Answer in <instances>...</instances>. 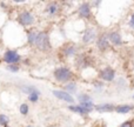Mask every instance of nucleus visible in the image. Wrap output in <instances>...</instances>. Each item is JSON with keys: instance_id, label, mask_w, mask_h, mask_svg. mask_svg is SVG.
Instances as JSON below:
<instances>
[{"instance_id": "nucleus-1", "label": "nucleus", "mask_w": 134, "mask_h": 127, "mask_svg": "<svg viewBox=\"0 0 134 127\" xmlns=\"http://www.w3.org/2000/svg\"><path fill=\"white\" fill-rule=\"evenodd\" d=\"M34 46L37 47L38 49L40 51H49L52 47L51 41H49V37H48V33L45 32V31H41V32H38L37 34V39H35L34 42Z\"/></svg>"}, {"instance_id": "nucleus-26", "label": "nucleus", "mask_w": 134, "mask_h": 127, "mask_svg": "<svg viewBox=\"0 0 134 127\" xmlns=\"http://www.w3.org/2000/svg\"><path fill=\"white\" fill-rule=\"evenodd\" d=\"M25 127H34V126H32V125H27V126H25Z\"/></svg>"}, {"instance_id": "nucleus-4", "label": "nucleus", "mask_w": 134, "mask_h": 127, "mask_svg": "<svg viewBox=\"0 0 134 127\" xmlns=\"http://www.w3.org/2000/svg\"><path fill=\"white\" fill-rule=\"evenodd\" d=\"M34 20H35L34 15H33V13L30 12V11H23L18 15L19 24H20L21 26H25V27H27V26H32L33 24H34Z\"/></svg>"}, {"instance_id": "nucleus-24", "label": "nucleus", "mask_w": 134, "mask_h": 127, "mask_svg": "<svg viewBox=\"0 0 134 127\" xmlns=\"http://www.w3.org/2000/svg\"><path fill=\"white\" fill-rule=\"evenodd\" d=\"M120 127H133V121H131V120L125 121L124 124H121Z\"/></svg>"}, {"instance_id": "nucleus-18", "label": "nucleus", "mask_w": 134, "mask_h": 127, "mask_svg": "<svg viewBox=\"0 0 134 127\" xmlns=\"http://www.w3.org/2000/svg\"><path fill=\"white\" fill-rule=\"evenodd\" d=\"M64 91H66L67 93H74L76 91V84L75 82H68V84H66L65 85V90Z\"/></svg>"}, {"instance_id": "nucleus-14", "label": "nucleus", "mask_w": 134, "mask_h": 127, "mask_svg": "<svg viewBox=\"0 0 134 127\" xmlns=\"http://www.w3.org/2000/svg\"><path fill=\"white\" fill-rule=\"evenodd\" d=\"M69 111L74 112V113H78V114H82V115H85V114H88L91 111H88V109H86L85 107H82L81 105H76V106H74V105H72V106L68 107Z\"/></svg>"}, {"instance_id": "nucleus-17", "label": "nucleus", "mask_w": 134, "mask_h": 127, "mask_svg": "<svg viewBox=\"0 0 134 127\" xmlns=\"http://www.w3.org/2000/svg\"><path fill=\"white\" fill-rule=\"evenodd\" d=\"M39 97H40V92L38 90H35L34 92L28 94V100H30L31 102H37L38 100H39Z\"/></svg>"}, {"instance_id": "nucleus-5", "label": "nucleus", "mask_w": 134, "mask_h": 127, "mask_svg": "<svg viewBox=\"0 0 134 127\" xmlns=\"http://www.w3.org/2000/svg\"><path fill=\"white\" fill-rule=\"evenodd\" d=\"M53 95L55 98H58L59 100H63L65 102H68V104H72L74 102V98L72 97L69 93H67L66 91H60V90H53L52 91Z\"/></svg>"}, {"instance_id": "nucleus-7", "label": "nucleus", "mask_w": 134, "mask_h": 127, "mask_svg": "<svg viewBox=\"0 0 134 127\" xmlns=\"http://www.w3.org/2000/svg\"><path fill=\"white\" fill-rule=\"evenodd\" d=\"M100 78L104 81H113L114 78H115V71L111 67H105L100 72Z\"/></svg>"}, {"instance_id": "nucleus-25", "label": "nucleus", "mask_w": 134, "mask_h": 127, "mask_svg": "<svg viewBox=\"0 0 134 127\" xmlns=\"http://www.w3.org/2000/svg\"><path fill=\"white\" fill-rule=\"evenodd\" d=\"M130 27L134 28V13L132 14V16H131V19H130Z\"/></svg>"}, {"instance_id": "nucleus-11", "label": "nucleus", "mask_w": 134, "mask_h": 127, "mask_svg": "<svg viewBox=\"0 0 134 127\" xmlns=\"http://www.w3.org/2000/svg\"><path fill=\"white\" fill-rule=\"evenodd\" d=\"M108 40H109L111 44L115 45V46H120V45H122V37L120 35L119 32L108 33Z\"/></svg>"}, {"instance_id": "nucleus-27", "label": "nucleus", "mask_w": 134, "mask_h": 127, "mask_svg": "<svg viewBox=\"0 0 134 127\" xmlns=\"http://www.w3.org/2000/svg\"><path fill=\"white\" fill-rule=\"evenodd\" d=\"M4 127H9V126H4Z\"/></svg>"}, {"instance_id": "nucleus-10", "label": "nucleus", "mask_w": 134, "mask_h": 127, "mask_svg": "<svg viewBox=\"0 0 134 127\" xmlns=\"http://www.w3.org/2000/svg\"><path fill=\"white\" fill-rule=\"evenodd\" d=\"M109 46V40H108V34H101L97 40V47L101 52L106 51Z\"/></svg>"}, {"instance_id": "nucleus-29", "label": "nucleus", "mask_w": 134, "mask_h": 127, "mask_svg": "<svg viewBox=\"0 0 134 127\" xmlns=\"http://www.w3.org/2000/svg\"><path fill=\"white\" fill-rule=\"evenodd\" d=\"M133 68H134V66H133Z\"/></svg>"}, {"instance_id": "nucleus-6", "label": "nucleus", "mask_w": 134, "mask_h": 127, "mask_svg": "<svg viewBox=\"0 0 134 127\" xmlns=\"http://www.w3.org/2000/svg\"><path fill=\"white\" fill-rule=\"evenodd\" d=\"M78 14L80 18L82 19H88L92 14V11H91V5L88 2H82L80 6L78 7Z\"/></svg>"}, {"instance_id": "nucleus-19", "label": "nucleus", "mask_w": 134, "mask_h": 127, "mask_svg": "<svg viewBox=\"0 0 134 127\" xmlns=\"http://www.w3.org/2000/svg\"><path fill=\"white\" fill-rule=\"evenodd\" d=\"M78 100L80 101V104L81 102H90V101H92V98H91L88 94L83 93V94H79L78 95Z\"/></svg>"}, {"instance_id": "nucleus-21", "label": "nucleus", "mask_w": 134, "mask_h": 127, "mask_svg": "<svg viewBox=\"0 0 134 127\" xmlns=\"http://www.w3.org/2000/svg\"><path fill=\"white\" fill-rule=\"evenodd\" d=\"M8 123H9V119L7 115L5 114H0V126H8Z\"/></svg>"}, {"instance_id": "nucleus-22", "label": "nucleus", "mask_w": 134, "mask_h": 127, "mask_svg": "<svg viewBox=\"0 0 134 127\" xmlns=\"http://www.w3.org/2000/svg\"><path fill=\"white\" fill-rule=\"evenodd\" d=\"M35 90H37V88L33 87V86H23V87H21V91H23L24 93H26V94H31V93L34 92Z\"/></svg>"}, {"instance_id": "nucleus-9", "label": "nucleus", "mask_w": 134, "mask_h": 127, "mask_svg": "<svg viewBox=\"0 0 134 127\" xmlns=\"http://www.w3.org/2000/svg\"><path fill=\"white\" fill-rule=\"evenodd\" d=\"M94 109L99 113H111L115 109V106L111 102H104V104H99V105H95Z\"/></svg>"}, {"instance_id": "nucleus-2", "label": "nucleus", "mask_w": 134, "mask_h": 127, "mask_svg": "<svg viewBox=\"0 0 134 127\" xmlns=\"http://www.w3.org/2000/svg\"><path fill=\"white\" fill-rule=\"evenodd\" d=\"M54 78H55V80L60 81V82H68L73 78V73L67 67H59L54 71Z\"/></svg>"}, {"instance_id": "nucleus-28", "label": "nucleus", "mask_w": 134, "mask_h": 127, "mask_svg": "<svg viewBox=\"0 0 134 127\" xmlns=\"http://www.w3.org/2000/svg\"><path fill=\"white\" fill-rule=\"evenodd\" d=\"M133 99H134V95H133Z\"/></svg>"}, {"instance_id": "nucleus-13", "label": "nucleus", "mask_w": 134, "mask_h": 127, "mask_svg": "<svg viewBox=\"0 0 134 127\" xmlns=\"http://www.w3.org/2000/svg\"><path fill=\"white\" fill-rule=\"evenodd\" d=\"M59 11H60V6L57 2H51L46 6V12L49 15H55L57 13H59Z\"/></svg>"}, {"instance_id": "nucleus-16", "label": "nucleus", "mask_w": 134, "mask_h": 127, "mask_svg": "<svg viewBox=\"0 0 134 127\" xmlns=\"http://www.w3.org/2000/svg\"><path fill=\"white\" fill-rule=\"evenodd\" d=\"M37 34H38L37 31H30V32L27 33V41H28V44L32 45V46H34L35 39H37Z\"/></svg>"}, {"instance_id": "nucleus-20", "label": "nucleus", "mask_w": 134, "mask_h": 127, "mask_svg": "<svg viewBox=\"0 0 134 127\" xmlns=\"http://www.w3.org/2000/svg\"><path fill=\"white\" fill-rule=\"evenodd\" d=\"M19 112H20L23 115H27L28 112H30V107H28L27 104H21L20 107H19Z\"/></svg>"}, {"instance_id": "nucleus-12", "label": "nucleus", "mask_w": 134, "mask_h": 127, "mask_svg": "<svg viewBox=\"0 0 134 127\" xmlns=\"http://www.w3.org/2000/svg\"><path fill=\"white\" fill-rule=\"evenodd\" d=\"M63 53L65 57H67V58L74 57V56H76V47L72 44H68L63 48Z\"/></svg>"}, {"instance_id": "nucleus-30", "label": "nucleus", "mask_w": 134, "mask_h": 127, "mask_svg": "<svg viewBox=\"0 0 134 127\" xmlns=\"http://www.w3.org/2000/svg\"><path fill=\"white\" fill-rule=\"evenodd\" d=\"M133 127H134V125H133Z\"/></svg>"}, {"instance_id": "nucleus-23", "label": "nucleus", "mask_w": 134, "mask_h": 127, "mask_svg": "<svg viewBox=\"0 0 134 127\" xmlns=\"http://www.w3.org/2000/svg\"><path fill=\"white\" fill-rule=\"evenodd\" d=\"M7 69L11 72H18L19 71V66L18 65H7Z\"/></svg>"}, {"instance_id": "nucleus-8", "label": "nucleus", "mask_w": 134, "mask_h": 127, "mask_svg": "<svg viewBox=\"0 0 134 127\" xmlns=\"http://www.w3.org/2000/svg\"><path fill=\"white\" fill-rule=\"evenodd\" d=\"M95 38H97V30L94 27H88V28H86L85 33L82 35V41L85 44H90Z\"/></svg>"}, {"instance_id": "nucleus-3", "label": "nucleus", "mask_w": 134, "mask_h": 127, "mask_svg": "<svg viewBox=\"0 0 134 127\" xmlns=\"http://www.w3.org/2000/svg\"><path fill=\"white\" fill-rule=\"evenodd\" d=\"M2 60H4L7 65H16L19 61L21 60V57L16 51L8 49V51H6L4 53V56H2Z\"/></svg>"}, {"instance_id": "nucleus-15", "label": "nucleus", "mask_w": 134, "mask_h": 127, "mask_svg": "<svg viewBox=\"0 0 134 127\" xmlns=\"http://www.w3.org/2000/svg\"><path fill=\"white\" fill-rule=\"evenodd\" d=\"M132 108L133 107L130 106V105H118V106H115L114 111L119 114H127L128 112L132 111Z\"/></svg>"}]
</instances>
